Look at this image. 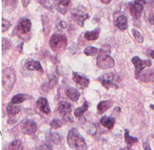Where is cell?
I'll list each match as a JSON object with an SVG mask.
<instances>
[{
    "instance_id": "5b68a950",
    "label": "cell",
    "mask_w": 154,
    "mask_h": 150,
    "mask_svg": "<svg viewBox=\"0 0 154 150\" xmlns=\"http://www.w3.org/2000/svg\"><path fill=\"white\" fill-rule=\"evenodd\" d=\"M100 82L102 86L106 88L107 90L110 89L111 87L115 89H119V85L117 84L119 82V78L114 73H106L102 75L100 78L97 79Z\"/></svg>"
},
{
    "instance_id": "6da1fadb",
    "label": "cell",
    "mask_w": 154,
    "mask_h": 150,
    "mask_svg": "<svg viewBox=\"0 0 154 150\" xmlns=\"http://www.w3.org/2000/svg\"><path fill=\"white\" fill-rule=\"evenodd\" d=\"M67 142L70 148L74 150H87L86 140L75 128H71L68 132Z\"/></svg>"
},
{
    "instance_id": "b9f144b4",
    "label": "cell",
    "mask_w": 154,
    "mask_h": 150,
    "mask_svg": "<svg viewBox=\"0 0 154 150\" xmlns=\"http://www.w3.org/2000/svg\"><path fill=\"white\" fill-rule=\"evenodd\" d=\"M120 150H133V149H132V148H131V147H126V148H123Z\"/></svg>"
},
{
    "instance_id": "3957f363",
    "label": "cell",
    "mask_w": 154,
    "mask_h": 150,
    "mask_svg": "<svg viewBox=\"0 0 154 150\" xmlns=\"http://www.w3.org/2000/svg\"><path fill=\"white\" fill-rule=\"evenodd\" d=\"M2 85L6 93H9L16 82V72L13 67H7L2 72Z\"/></svg>"
},
{
    "instance_id": "484cf974",
    "label": "cell",
    "mask_w": 154,
    "mask_h": 150,
    "mask_svg": "<svg viewBox=\"0 0 154 150\" xmlns=\"http://www.w3.org/2000/svg\"><path fill=\"white\" fill-rule=\"evenodd\" d=\"M42 22H43V26H44V32L45 34H48L50 31V29H51V20L49 19L47 16H43V18H42Z\"/></svg>"
},
{
    "instance_id": "ac0fdd59",
    "label": "cell",
    "mask_w": 154,
    "mask_h": 150,
    "mask_svg": "<svg viewBox=\"0 0 154 150\" xmlns=\"http://www.w3.org/2000/svg\"><path fill=\"white\" fill-rule=\"evenodd\" d=\"M139 80L142 82H154V70L149 69L139 76Z\"/></svg>"
},
{
    "instance_id": "ffe728a7",
    "label": "cell",
    "mask_w": 154,
    "mask_h": 150,
    "mask_svg": "<svg viewBox=\"0 0 154 150\" xmlns=\"http://www.w3.org/2000/svg\"><path fill=\"white\" fill-rule=\"evenodd\" d=\"M66 96L72 101H77L79 98V91L75 88H68L66 90Z\"/></svg>"
},
{
    "instance_id": "cb8c5ba5",
    "label": "cell",
    "mask_w": 154,
    "mask_h": 150,
    "mask_svg": "<svg viewBox=\"0 0 154 150\" xmlns=\"http://www.w3.org/2000/svg\"><path fill=\"white\" fill-rule=\"evenodd\" d=\"M88 108H89V103L86 101L84 103H83L82 107L75 109V111H74V115H75L76 118H81V117L83 115V114H84L87 110H88Z\"/></svg>"
},
{
    "instance_id": "9a60e30c",
    "label": "cell",
    "mask_w": 154,
    "mask_h": 150,
    "mask_svg": "<svg viewBox=\"0 0 154 150\" xmlns=\"http://www.w3.org/2000/svg\"><path fill=\"white\" fill-rule=\"evenodd\" d=\"M25 68H26L27 70H30V71H42V65L38 61L34 60L32 58H29L28 60H26V63H25Z\"/></svg>"
},
{
    "instance_id": "8992f818",
    "label": "cell",
    "mask_w": 154,
    "mask_h": 150,
    "mask_svg": "<svg viewBox=\"0 0 154 150\" xmlns=\"http://www.w3.org/2000/svg\"><path fill=\"white\" fill-rule=\"evenodd\" d=\"M132 62L133 63L135 69V78L139 79L140 76L142 71L145 67H149L152 65V62L149 59L147 60H142L139 57L135 56L132 58Z\"/></svg>"
},
{
    "instance_id": "f1b7e54d",
    "label": "cell",
    "mask_w": 154,
    "mask_h": 150,
    "mask_svg": "<svg viewBox=\"0 0 154 150\" xmlns=\"http://www.w3.org/2000/svg\"><path fill=\"white\" fill-rule=\"evenodd\" d=\"M48 139L50 142L54 143H58L60 142L61 137L60 135L57 133H50L48 136Z\"/></svg>"
},
{
    "instance_id": "8fae6325",
    "label": "cell",
    "mask_w": 154,
    "mask_h": 150,
    "mask_svg": "<svg viewBox=\"0 0 154 150\" xmlns=\"http://www.w3.org/2000/svg\"><path fill=\"white\" fill-rule=\"evenodd\" d=\"M71 0H55L54 2V7L58 12L65 15L68 11L69 6L70 5Z\"/></svg>"
},
{
    "instance_id": "7bdbcfd3",
    "label": "cell",
    "mask_w": 154,
    "mask_h": 150,
    "mask_svg": "<svg viewBox=\"0 0 154 150\" xmlns=\"http://www.w3.org/2000/svg\"><path fill=\"white\" fill-rule=\"evenodd\" d=\"M150 56L154 59V51H152L150 53Z\"/></svg>"
},
{
    "instance_id": "836d02e7",
    "label": "cell",
    "mask_w": 154,
    "mask_h": 150,
    "mask_svg": "<svg viewBox=\"0 0 154 150\" xmlns=\"http://www.w3.org/2000/svg\"><path fill=\"white\" fill-rule=\"evenodd\" d=\"M38 2H39V3L42 4L44 7L48 9V10H52V6H51V4L50 3V2H49V0H38Z\"/></svg>"
},
{
    "instance_id": "f35d334b",
    "label": "cell",
    "mask_w": 154,
    "mask_h": 150,
    "mask_svg": "<svg viewBox=\"0 0 154 150\" xmlns=\"http://www.w3.org/2000/svg\"><path fill=\"white\" fill-rule=\"evenodd\" d=\"M143 148H144L145 150H151L150 145H149L148 140H146L143 142Z\"/></svg>"
},
{
    "instance_id": "74e56055",
    "label": "cell",
    "mask_w": 154,
    "mask_h": 150,
    "mask_svg": "<svg viewBox=\"0 0 154 150\" xmlns=\"http://www.w3.org/2000/svg\"><path fill=\"white\" fill-rule=\"evenodd\" d=\"M135 2L145 5V4H152L154 2V0H135Z\"/></svg>"
},
{
    "instance_id": "8d00e7d4",
    "label": "cell",
    "mask_w": 154,
    "mask_h": 150,
    "mask_svg": "<svg viewBox=\"0 0 154 150\" xmlns=\"http://www.w3.org/2000/svg\"><path fill=\"white\" fill-rule=\"evenodd\" d=\"M66 27H67V23H66V22H64V21H61V22L58 23L57 28H58V30H64Z\"/></svg>"
},
{
    "instance_id": "30bf717a",
    "label": "cell",
    "mask_w": 154,
    "mask_h": 150,
    "mask_svg": "<svg viewBox=\"0 0 154 150\" xmlns=\"http://www.w3.org/2000/svg\"><path fill=\"white\" fill-rule=\"evenodd\" d=\"M72 79L75 82L77 87L79 89H82V90L87 87L90 83V80L87 76L78 73V72H75L72 73Z\"/></svg>"
},
{
    "instance_id": "44dd1931",
    "label": "cell",
    "mask_w": 154,
    "mask_h": 150,
    "mask_svg": "<svg viewBox=\"0 0 154 150\" xmlns=\"http://www.w3.org/2000/svg\"><path fill=\"white\" fill-rule=\"evenodd\" d=\"M31 99V96L27 95V94H17L13 96L11 99V103L13 104H19V103H23L26 99Z\"/></svg>"
},
{
    "instance_id": "d6986e66",
    "label": "cell",
    "mask_w": 154,
    "mask_h": 150,
    "mask_svg": "<svg viewBox=\"0 0 154 150\" xmlns=\"http://www.w3.org/2000/svg\"><path fill=\"white\" fill-rule=\"evenodd\" d=\"M115 25L119 30H125L128 27V20L125 16H120L115 21Z\"/></svg>"
},
{
    "instance_id": "60d3db41",
    "label": "cell",
    "mask_w": 154,
    "mask_h": 150,
    "mask_svg": "<svg viewBox=\"0 0 154 150\" xmlns=\"http://www.w3.org/2000/svg\"><path fill=\"white\" fill-rule=\"evenodd\" d=\"M101 1L102 3H104V4H108L110 2H111V0H100Z\"/></svg>"
},
{
    "instance_id": "7402d4cb",
    "label": "cell",
    "mask_w": 154,
    "mask_h": 150,
    "mask_svg": "<svg viewBox=\"0 0 154 150\" xmlns=\"http://www.w3.org/2000/svg\"><path fill=\"white\" fill-rule=\"evenodd\" d=\"M100 34V29L97 28L96 30H94L92 31H87L85 34L84 37L88 41H94V40H97L99 37Z\"/></svg>"
},
{
    "instance_id": "e575fe53",
    "label": "cell",
    "mask_w": 154,
    "mask_h": 150,
    "mask_svg": "<svg viewBox=\"0 0 154 150\" xmlns=\"http://www.w3.org/2000/svg\"><path fill=\"white\" fill-rule=\"evenodd\" d=\"M2 51H5L6 50H7L8 48H10V42L8 41L6 38H2Z\"/></svg>"
},
{
    "instance_id": "e0dca14e",
    "label": "cell",
    "mask_w": 154,
    "mask_h": 150,
    "mask_svg": "<svg viewBox=\"0 0 154 150\" xmlns=\"http://www.w3.org/2000/svg\"><path fill=\"white\" fill-rule=\"evenodd\" d=\"M115 118H112V117L103 116L100 119V124L103 127L107 128V129H112L113 127H114V124H115Z\"/></svg>"
},
{
    "instance_id": "83f0119b",
    "label": "cell",
    "mask_w": 154,
    "mask_h": 150,
    "mask_svg": "<svg viewBox=\"0 0 154 150\" xmlns=\"http://www.w3.org/2000/svg\"><path fill=\"white\" fill-rule=\"evenodd\" d=\"M99 52V49L97 48V47H92V46H89V47H86L84 50V54L87 55V56H94V55H96Z\"/></svg>"
},
{
    "instance_id": "ee69618b",
    "label": "cell",
    "mask_w": 154,
    "mask_h": 150,
    "mask_svg": "<svg viewBox=\"0 0 154 150\" xmlns=\"http://www.w3.org/2000/svg\"><path fill=\"white\" fill-rule=\"evenodd\" d=\"M150 107H152V109H153V110H154V106H153V105H150Z\"/></svg>"
},
{
    "instance_id": "ba28073f",
    "label": "cell",
    "mask_w": 154,
    "mask_h": 150,
    "mask_svg": "<svg viewBox=\"0 0 154 150\" xmlns=\"http://www.w3.org/2000/svg\"><path fill=\"white\" fill-rule=\"evenodd\" d=\"M72 17L80 26H83L84 21L89 18L88 13L86 12V9L83 6H79L72 11Z\"/></svg>"
},
{
    "instance_id": "4316f807",
    "label": "cell",
    "mask_w": 154,
    "mask_h": 150,
    "mask_svg": "<svg viewBox=\"0 0 154 150\" xmlns=\"http://www.w3.org/2000/svg\"><path fill=\"white\" fill-rule=\"evenodd\" d=\"M10 150H23V142L20 140H15L10 143L9 146Z\"/></svg>"
},
{
    "instance_id": "2e32d148",
    "label": "cell",
    "mask_w": 154,
    "mask_h": 150,
    "mask_svg": "<svg viewBox=\"0 0 154 150\" xmlns=\"http://www.w3.org/2000/svg\"><path fill=\"white\" fill-rule=\"evenodd\" d=\"M113 106V102L111 100H103L100 102L97 105V111L99 115H101L107 111L108 109Z\"/></svg>"
},
{
    "instance_id": "d4e9b609",
    "label": "cell",
    "mask_w": 154,
    "mask_h": 150,
    "mask_svg": "<svg viewBox=\"0 0 154 150\" xmlns=\"http://www.w3.org/2000/svg\"><path fill=\"white\" fill-rule=\"evenodd\" d=\"M125 142L127 144V145H128V147H131L133 144L138 142L137 138L130 136L129 131L127 129L125 131Z\"/></svg>"
},
{
    "instance_id": "d6a6232c",
    "label": "cell",
    "mask_w": 154,
    "mask_h": 150,
    "mask_svg": "<svg viewBox=\"0 0 154 150\" xmlns=\"http://www.w3.org/2000/svg\"><path fill=\"white\" fill-rule=\"evenodd\" d=\"M10 26H11V23L9 20L6 19L2 20V32H6L8 29L10 28Z\"/></svg>"
},
{
    "instance_id": "5bb4252c",
    "label": "cell",
    "mask_w": 154,
    "mask_h": 150,
    "mask_svg": "<svg viewBox=\"0 0 154 150\" xmlns=\"http://www.w3.org/2000/svg\"><path fill=\"white\" fill-rule=\"evenodd\" d=\"M31 21L29 19H24L20 22L17 26V30L20 33L23 34H26L29 32L31 29Z\"/></svg>"
},
{
    "instance_id": "1f68e13d",
    "label": "cell",
    "mask_w": 154,
    "mask_h": 150,
    "mask_svg": "<svg viewBox=\"0 0 154 150\" xmlns=\"http://www.w3.org/2000/svg\"><path fill=\"white\" fill-rule=\"evenodd\" d=\"M148 20L150 23L154 24V6H151L148 10Z\"/></svg>"
},
{
    "instance_id": "52a82bcc",
    "label": "cell",
    "mask_w": 154,
    "mask_h": 150,
    "mask_svg": "<svg viewBox=\"0 0 154 150\" xmlns=\"http://www.w3.org/2000/svg\"><path fill=\"white\" fill-rule=\"evenodd\" d=\"M58 112L66 121L72 122L73 119L70 115L72 112V105L67 101H61L58 104Z\"/></svg>"
},
{
    "instance_id": "7a4b0ae2",
    "label": "cell",
    "mask_w": 154,
    "mask_h": 150,
    "mask_svg": "<svg viewBox=\"0 0 154 150\" xmlns=\"http://www.w3.org/2000/svg\"><path fill=\"white\" fill-rule=\"evenodd\" d=\"M110 54H111V47L108 45L105 44L100 49L97 58V65L100 69H107L115 66V60L111 58Z\"/></svg>"
},
{
    "instance_id": "277c9868",
    "label": "cell",
    "mask_w": 154,
    "mask_h": 150,
    "mask_svg": "<svg viewBox=\"0 0 154 150\" xmlns=\"http://www.w3.org/2000/svg\"><path fill=\"white\" fill-rule=\"evenodd\" d=\"M49 44L53 51H62L66 48V45H67L66 36L62 34H54L49 41Z\"/></svg>"
},
{
    "instance_id": "7c38bea8",
    "label": "cell",
    "mask_w": 154,
    "mask_h": 150,
    "mask_svg": "<svg viewBox=\"0 0 154 150\" xmlns=\"http://www.w3.org/2000/svg\"><path fill=\"white\" fill-rule=\"evenodd\" d=\"M128 6H129V10L131 13H132V17L135 18V19H139L140 16H141L142 13H143V5L141 3H139L138 2H130L128 4Z\"/></svg>"
},
{
    "instance_id": "9c48e42d",
    "label": "cell",
    "mask_w": 154,
    "mask_h": 150,
    "mask_svg": "<svg viewBox=\"0 0 154 150\" xmlns=\"http://www.w3.org/2000/svg\"><path fill=\"white\" fill-rule=\"evenodd\" d=\"M21 131L25 135H34L37 130L38 127L34 121L31 120H23L20 124Z\"/></svg>"
},
{
    "instance_id": "ab89813d",
    "label": "cell",
    "mask_w": 154,
    "mask_h": 150,
    "mask_svg": "<svg viewBox=\"0 0 154 150\" xmlns=\"http://www.w3.org/2000/svg\"><path fill=\"white\" fill-rule=\"evenodd\" d=\"M30 1V0H22L23 6H24V7L27 6V5H28V4H29Z\"/></svg>"
},
{
    "instance_id": "f546056e",
    "label": "cell",
    "mask_w": 154,
    "mask_h": 150,
    "mask_svg": "<svg viewBox=\"0 0 154 150\" xmlns=\"http://www.w3.org/2000/svg\"><path fill=\"white\" fill-rule=\"evenodd\" d=\"M132 35L133 37L135 38V39L139 43H143V37L139 31H138L136 29H132Z\"/></svg>"
},
{
    "instance_id": "603a6c76",
    "label": "cell",
    "mask_w": 154,
    "mask_h": 150,
    "mask_svg": "<svg viewBox=\"0 0 154 150\" xmlns=\"http://www.w3.org/2000/svg\"><path fill=\"white\" fill-rule=\"evenodd\" d=\"M20 110L21 109L19 106H17L16 104H13L12 103L8 104L7 107H6V111L10 116H14V115H17L20 111Z\"/></svg>"
},
{
    "instance_id": "d590c367",
    "label": "cell",
    "mask_w": 154,
    "mask_h": 150,
    "mask_svg": "<svg viewBox=\"0 0 154 150\" xmlns=\"http://www.w3.org/2000/svg\"><path fill=\"white\" fill-rule=\"evenodd\" d=\"M36 150H52V146L49 144H43L38 146Z\"/></svg>"
},
{
    "instance_id": "4dcf8cb0",
    "label": "cell",
    "mask_w": 154,
    "mask_h": 150,
    "mask_svg": "<svg viewBox=\"0 0 154 150\" xmlns=\"http://www.w3.org/2000/svg\"><path fill=\"white\" fill-rule=\"evenodd\" d=\"M50 126L54 129H57V128H61L62 126V122L60 120L58 119H54L50 122Z\"/></svg>"
},
{
    "instance_id": "4fadbf2b",
    "label": "cell",
    "mask_w": 154,
    "mask_h": 150,
    "mask_svg": "<svg viewBox=\"0 0 154 150\" xmlns=\"http://www.w3.org/2000/svg\"><path fill=\"white\" fill-rule=\"evenodd\" d=\"M37 105L40 111L45 115H49L51 114V109L49 107V103L48 100L44 97H40L37 101Z\"/></svg>"
}]
</instances>
